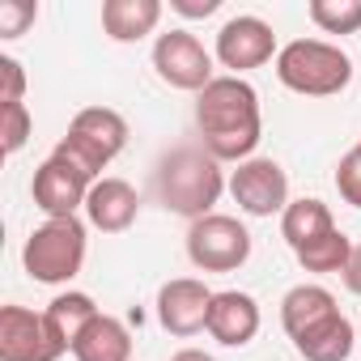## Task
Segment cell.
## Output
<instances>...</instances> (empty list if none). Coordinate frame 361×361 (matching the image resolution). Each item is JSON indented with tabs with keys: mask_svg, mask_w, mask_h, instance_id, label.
<instances>
[{
	"mask_svg": "<svg viewBox=\"0 0 361 361\" xmlns=\"http://www.w3.org/2000/svg\"><path fill=\"white\" fill-rule=\"evenodd\" d=\"M90 188H94V178H85L81 170H73L60 157H47L35 170V183H30L35 204L47 217H77V209H85V200H90Z\"/></svg>",
	"mask_w": 361,
	"mask_h": 361,
	"instance_id": "cell-12",
	"label": "cell"
},
{
	"mask_svg": "<svg viewBox=\"0 0 361 361\" xmlns=\"http://www.w3.org/2000/svg\"><path fill=\"white\" fill-rule=\"evenodd\" d=\"M161 22V0H106L102 5V30L115 43H136L153 35Z\"/></svg>",
	"mask_w": 361,
	"mask_h": 361,
	"instance_id": "cell-16",
	"label": "cell"
},
{
	"mask_svg": "<svg viewBox=\"0 0 361 361\" xmlns=\"http://www.w3.org/2000/svg\"><path fill=\"white\" fill-rule=\"evenodd\" d=\"M276 77L285 90L306 98H331L353 81V60L323 39H293L276 51Z\"/></svg>",
	"mask_w": 361,
	"mask_h": 361,
	"instance_id": "cell-4",
	"label": "cell"
},
{
	"mask_svg": "<svg viewBox=\"0 0 361 361\" xmlns=\"http://www.w3.org/2000/svg\"><path fill=\"white\" fill-rule=\"evenodd\" d=\"M272 51H276V35H272V26H268L264 18L238 13V18H230V22L217 30V60H221L226 68H234V77L247 73V68L268 64Z\"/></svg>",
	"mask_w": 361,
	"mask_h": 361,
	"instance_id": "cell-11",
	"label": "cell"
},
{
	"mask_svg": "<svg viewBox=\"0 0 361 361\" xmlns=\"http://www.w3.org/2000/svg\"><path fill=\"white\" fill-rule=\"evenodd\" d=\"M230 196L243 213L251 217H272L289 209V178L281 170V161L272 157H251L230 174Z\"/></svg>",
	"mask_w": 361,
	"mask_h": 361,
	"instance_id": "cell-9",
	"label": "cell"
},
{
	"mask_svg": "<svg viewBox=\"0 0 361 361\" xmlns=\"http://www.w3.org/2000/svg\"><path fill=\"white\" fill-rule=\"evenodd\" d=\"M344 285H348V293H357L361 298V243L353 247V255H348V264H344Z\"/></svg>",
	"mask_w": 361,
	"mask_h": 361,
	"instance_id": "cell-28",
	"label": "cell"
},
{
	"mask_svg": "<svg viewBox=\"0 0 361 361\" xmlns=\"http://www.w3.org/2000/svg\"><path fill=\"white\" fill-rule=\"evenodd\" d=\"M153 68L166 85L174 90H209L213 85V56L204 51V43L192 30H166L153 43Z\"/></svg>",
	"mask_w": 361,
	"mask_h": 361,
	"instance_id": "cell-8",
	"label": "cell"
},
{
	"mask_svg": "<svg viewBox=\"0 0 361 361\" xmlns=\"http://www.w3.org/2000/svg\"><path fill=\"white\" fill-rule=\"evenodd\" d=\"M217 344L226 348H243L255 340L259 331V302L251 293H238V289H221L213 293V306H209V327H204Z\"/></svg>",
	"mask_w": 361,
	"mask_h": 361,
	"instance_id": "cell-13",
	"label": "cell"
},
{
	"mask_svg": "<svg viewBox=\"0 0 361 361\" xmlns=\"http://www.w3.org/2000/svg\"><path fill=\"white\" fill-rule=\"evenodd\" d=\"M226 192L221 161L209 149H174L157 166V200L178 217H209Z\"/></svg>",
	"mask_w": 361,
	"mask_h": 361,
	"instance_id": "cell-2",
	"label": "cell"
},
{
	"mask_svg": "<svg viewBox=\"0 0 361 361\" xmlns=\"http://www.w3.org/2000/svg\"><path fill=\"white\" fill-rule=\"evenodd\" d=\"M39 5L35 0H0V39H18L26 26H35Z\"/></svg>",
	"mask_w": 361,
	"mask_h": 361,
	"instance_id": "cell-25",
	"label": "cell"
},
{
	"mask_svg": "<svg viewBox=\"0 0 361 361\" xmlns=\"http://www.w3.org/2000/svg\"><path fill=\"white\" fill-rule=\"evenodd\" d=\"M336 188H340L344 204L361 209V145H353V149L340 157V166H336Z\"/></svg>",
	"mask_w": 361,
	"mask_h": 361,
	"instance_id": "cell-24",
	"label": "cell"
},
{
	"mask_svg": "<svg viewBox=\"0 0 361 361\" xmlns=\"http://www.w3.org/2000/svg\"><path fill=\"white\" fill-rule=\"evenodd\" d=\"M357 344H361V340H357Z\"/></svg>",
	"mask_w": 361,
	"mask_h": 361,
	"instance_id": "cell-30",
	"label": "cell"
},
{
	"mask_svg": "<svg viewBox=\"0 0 361 361\" xmlns=\"http://www.w3.org/2000/svg\"><path fill=\"white\" fill-rule=\"evenodd\" d=\"M64 353L68 344L47 314H35L26 306L0 310V361H60Z\"/></svg>",
	"mask_w": 361,
	"mask_h": 361,
	"instance_id": "cell-7",
	"label": "cell"
},
{
	"mask_svg": "<svg viewBox=\"0 0 361 361\" xmlns=\"http://www.w3.org/2000/svg\"><path fill=\"white\" fill-rule=\"evenodd\" d=\"M209 306H213V289L196 276H178L166 281L157 293V323L170 336H196L209 327Z\"/></svg>",
	"mask_w": 361,
	"mask_h": 361,
	"instance_id": "cell-10",
	"label": "cell"
},
{
	"mask_svg": "<svg viewBox=\"0 0 361 361\" xmlns=\"http://www.w3.org/2000/svg\"><path fill=\"white\" fill-rule=\"evenodd\" d=\"M298 255V264L306 268V272H344V264H348V255H353V243L340 234V230H331V234H323V238H314V243H306L302 251H293Z\"/></svg>",
	"mask_w": 361,
	"mask_h": 361,
	"instance_id": "cell-21",
	"label": "cell"
},
{
	"mask_svg": "<svg viewBox=\"0 0 361 361\" xmlns=\"http://www.w3.org/2000/svg\"><path fill=\"white\" fill-rule=\"evenodd\" d=\"M170 9L183 18H213L221 9V0H170Z\"/></svg>",
	"mask_w": 361,
	"mask_h": 361,
	"instance_id": "cell-27",
	"label": "cell"
},
{
	"mask_svg": "<svg viewBox=\"0 0 361 361\" xmlns=\"http://www.w3.org/2000/svg\"><path fill=\"white\" fill-rule=\"evenodd\" d=\"M26 102V73L13 56H0V106Z\"/></svg>",
	"mask_w": 361,
	"mask_h": 361,
	"instance_id": "cell-26",
	"label": "cell"
},
{
	"mask_svg": "<svg viewBox=\"0 0 361 361\" xmlns=\"http://www.w3.org/2000/svg\"><path fill=\"white\" fill-rule=\"evenodd\" d=\"M128 145V123L119 111L111 106H85L77 111V119L68 123V136H60V145L51 149V157L68 161L73 170H81L85 178H102V170L123 153Z\"/></svg>",
	"mask_w": 361,
	"mask_h": 361,
	"instance_id": "cell-3",
	"label": "cell"
},
{
	"mask_svg": "<svg viewBox=\"0 0 361 361\" xmlns=\"http://www.w3.org/2000/svg\"><path fill=\"white\" fill-rule=\"evenodd\" d=\"M140 213V196L128 178H98L90 188V200H85V217L94 230L102 234H123Z\"/></svg>",
	"mask_w": 361,
	"mask_h": 361,
	"instance_id": "cell-14",
	"label": "cell"
},
{
	"mask_svg": "<svg viewBox=\"0 0 361 361\" xmlns=\"http://www.w3.org/2000/svg\"><path fill=\"white\" fill-rule=\"evenodd\" d=\"M188 259L200 272H234L251 259V234L238 217L209 213L188 230Z\"/></svg>",
	"mask_w": 361,
	"mask_h": 361,
	"instance_id": "cell-6",
	"label": "cell"
},
{
	"mask_svg": "<svg viewBox=\"0 0 361 361\" xmlns=\"http://www.w3.org/2000/svg\"><path fill=\"white\" fill-rule=\"evenodd\" d=\"M336 310H340V306H336V298H331L323 285H298V289H289L285 302H281V323H285L289 340H298L302 331H310L314 323H323V319L336 314Z\"/></svg>",
	"mask_w": 361,
	"mask_h": 361,
	"instance_id": "cell-18",
	"label": "cell"
},
{
	"mask_svg": "<svg viewBox=\"0 0 361 361\" xmlns=\"http://www.w3.org/2000/svg\"><path fill=\"white\" fill-rule=\"evenodd\" d=\"M293 348H298L306 361H348V353L357 348V331H353V323L336 310V314H327L323 323H314L310 331H302V336L293 340Z\"/></svg>",
	"mask_w": 361,
	"mask_h": 361,
	"instance_id": "cell-17",
	"label": "cell"
},
{
	"mask_svg": "<svg viewBox=\"0 0 361 361\" xmlns=\"http://www.w3.org/2000/svg\"><path fill=\"white\" fill-rule=\"evenodd\" d=\"M30 128H35V119H30V106H26V102L0 106V140H5V153H9V157L30 140Z\"/></svg>",
	"mask_w": 361,
	"mask_h": 361,
	"instance_id": "cell-23",
	"label": "cell"
},
{
	"mask_svg": "<svg viewBox=\"0 0 361 361\" xmlns=\"http://www.w3.org/2000/svg\"><path fill=\"white\" fill-rule=\"evenodd\" d=\"M306 13L323 35H357L361 30V0H310Z\"/></svg>",
	"mask_w": 361,
	"mask_h": 361,
	"instance_id": "cell-22",
	"label": "cell"
},
{
	"mask_svg": "<svg viewBox=\"0 0 361 361\" xmlns=\"http://www.w3.org/2000/svg\"><path fill=\"white\" fill-rule=\"evenodd\" d=\"M331 230H336L331 209H327L323 200H314V196L289 200V209L281 213V234H285V243H289L293 251H302L306 243H314V238H323V234H331Z\"/></svg>",
	"mask_w": 361,
	"mask_h": 361,
	"instance_id": "cell-19",
	"label": "cell"
},
{
	"mask_svg": "<svg viewBox=\"0 0 361 361\" xmlns=\"http://www.w3.org/2000/svg\"><path fill=\"white\" fill-rule=\"evenodd\" d=\"M22 264L39 285H68L85 264V226H81V217H47L26 238Z\"/></svg>",
	"mask_w": 361,
	"mask_h": 361,
	"instance_id": "cell-5",
	"label": "cell"
},
{
	"mask_svg": "<svg viewBox=\"0 0 361 361\" xmlns=\"http://www.w3.org/2000/svg\"><path fill=\"white\" fill-rule=\"evenodd\" d=\"M73 357L77 361H132V331L115 314H98L73 340Z\"/></svg>",
	"mask_w": 361,
	"mask_h": 361,
	"instance_id": "cell-15",
	"label": "cell"
},
{
	"mask_svg": "<svg viewBox=\"0 0 361 361\" xmlns=\"http://www.w3.org/2000/svg\"><path fill=\"white\" fill-rule=\"evenodd\" d=\"M170 361H217L213 353H204V348H183V353H174Z\"/></svg>",
	"mask_w": 361,
	"mask_h": 361,
	"instance_id": "cell-29",
	"label": "cell"
},
{
	"mask_svg": "<svg viewBox=\"0 0 361 361\" xmlns=\"http://www.w3.org/2000/svg\"><path fill=\"white\" fill-rule=\"evenodd\" d=\"M43 314L51 319V327L64 336V344H68V353H73V340H77V336L85 331V323H90V319H98L102 310L94 306V298H90V293H73V289H68V293H60Z\"/></svg>",
	"mask_w": 361,
	"mask_h": 361,
	"instance_id": "cell-20",
	"label": "cell"
},
{
	"mask_svg": "<svg viewBox=\"0 0 361 361\" xmlns=\"http://www.w3.org/2000/svg\"><path fill=\"white\" fill-rule=\"evenodd\" d=\"M196 123L200 140L217 161H251L264 119H259V94L243 77H213L209 90L196 98Z\"/></svg>",
	"mask_w": 361,
	"mask_h": 361,
	"instance_id": "cell-1",
	"label": "cell"
}]
</instances>
